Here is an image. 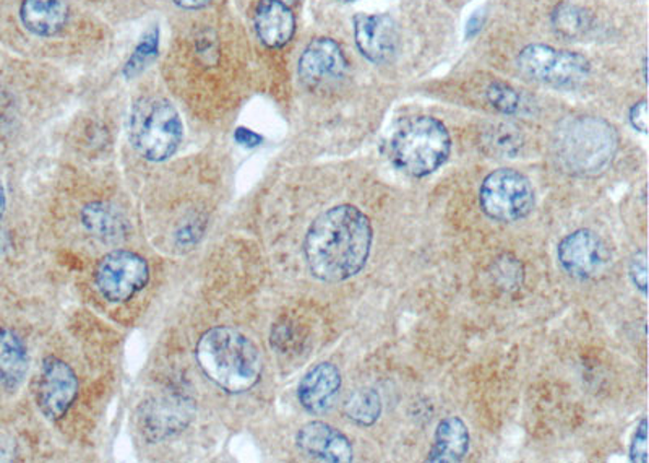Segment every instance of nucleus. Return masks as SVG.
<instances>
[{"mask_svg":"<svg viewBox=\"0 0 649 463\" xmlns=\"http://www.w3.org/2000/svg\"><path fill=\"white\" fill-rule=\"evenodd\" d=\"M147 261L130 251H113L101 258L94 274L97 290L111 303H126L147 287Z\"/></svg>","mask_w":649,"mask_h":463,"instance_id":"8","label":"nucleus"},{"mask_svg":"<svg viewBox=\"0 0 649 463\" xmlns=\"http://www.w3.org/2000/svg\"><path fill=\"white\" fill-rule=\"evenodd\" d=\"M83 224L101 240H116L124 234V220L104 204H92L83 210Z\"/></svg>","mask_w":649,"mask_h":463,"instance_id":"20","label":"nucleus"},{"mask_svg":"<svg viewBox=\"0 0 649 463\" xmlns=\"http://www.w3.org/2000/svg\"><path fill=\"white\" fill-rule=\"evenodd\" d=\"M558 157L573 173L596 174L609 166L617 136L612 126L596 117H578L558 134Z\"/></svg>","mask_w":649,"mask_h":463,"instance_id":"5","label":"nucleus"},{"mask_svg":"<svg viewBox=\"0 0 649 463\" xmlns=\"http://www.w3.org/2000/svg\"><path fill=\"white\" fill-rule=\"evenodd\" d=\"M630 123L635 129L640 132H647L648 130V104L647 100H641L640 103L634 104L630 109Z\"/></svg>","mask_w":649,"mask_h":463,"instance_id":"27","label":"nucleus"},{"mask_svg":"<svg viewBox=\"0 0 649 463\" xmlns=\"http://www.w3.org/2000/svg\"><path fill=\"white\" fill-rule=\"evenodd\" d=\"M174 2H176L177 5L183 7V9L197 10L208 5L210 0H174Z\"/></svg>","mask_w":649,"mask_h":463,"instance_id":"29","label":"nucleus"},{"mask_svg":"<svg viewBox=\"0 0 649 463\" xmlns=\"http://www.w3.org/2000/svg\"><path fill=\"white\" fill-rule=\"evenodd\" d=\"M348 72L345 53L329 38H317L302 53L299 77L309 86L338 82Z\"/></svg>","mask_w":649,"mask_h":463,"instance_id":"12","label":"nucleus"},{"mask_svg":"<svg viewBox=\"0 0 649 463\" xmlns=\"http://www.w3.org/2000/svg\"><path fill=\"white\" fill-rule=\"evenodd\" d=\"M278 2H281L282 5L289 7V9H291V7L295 5V3L299 2V0H278Z\"/></svg>","mask_w":649,"mask_h":463,"instance_id":"31","label":"nucleus"},{"mask_svg":"<svg viewBox=\"0 0 649 463\" xmlns=\"http://www.w3.org/2000/svg\"><path fill=\"white\" fill-rule=\"evenodd\" d=\"M479 204L492 220L511 223L523 220L534 207V189L530 180L510 167L490 173L480 184Z\"/></svg>","mask_w":649,"mask_h":463,"instance_id":"6","label":"nucleus"},{"mask_svg":"<svg viewBox=\"0 0 649 463\" xmlns=\"http://www.w3.org/2000/svg\"><path fill=\"white\" fill-rule=\"evenodd\" d=\"M486 95L489 103L492 104L497 111H500V113L514 114L520 109V95H518L517 90L511 89L507 83H490Z\"/></svg>","mask_w":649,"mask_h":463,"instance_id":"23","label":"nucleus"},{"mask_svg":"<svg viewBox=\"0 0 649 463\" xmlns=\"http://www.w3.org/2000/svg\"><path fill=\"white\" fill-rule=\"evenodd\" d=\"M628 274H630L631 281H634L635 287L644 293V297H647L648 293V262H647V253L645 251H640V253L635 254L630 261V267H628Z\"/></svg>","mask_w":649,"mask_h":463,"instance_id":"24","label":"nucleus"},{"mask_svg":"<svg viewBox=\"0 0 649 463\" xmlns=\"http://www.w3.org/2000/svg\"><path fill=\"white\" fill-rule=\"evenodd\" d=\"M79 394L76 372L67 362L49 357L43 362L36 382V404L49 419H60L72 407Z\"/></svg>","mask_w":649,"mask_h":463,"instance_id":"10","label":"nucleus"},{"mask_svg":"<svg viewBox=\"0 0 649 463\" xmlns=\"http://www.w3.org/2000/svg\"><path fill=\"white\" fill-rule=\"evenodd\" d=\"M450 152L449 130L436 117H408L390 137V160L408 176L424 177L436 173L449 160Z\"/></svg>","mask_w":649,"mask_h":463,"instance_id":"3","label":"nucleus"},{"mask_svg":"<svg viewBox=\"0 0 649 463\" xmlns=\"http://www.w3.org/2000/svg\"><path fill=\"white\" fill-rule=\"evenodd\" d=\"M235 140H237L241 146L245 147H257L258 143L262 142V137L257 136V134L252 132V130L245 129V127H241V129L235 130Z\"/></svg>","mask_w":649,"mask_h":463,"instance_id":"28","label":"nucleus"},{"mask_svg":"<svg viewBox=\"0 0 649 463\" xmlns=\"http://www.w3.org/2000/svg\"><path fill=\"white\" fill-rule=\"evenodd\" d=\"M129 134L130 142L140 157L160 163L179 149L183 120L167 100L148 96L134 104Z\"/></svg>","mask_w":649,"mask_h":463,"instance_id":"4","label":"nucleus"},{"mask_svg":"<svg viewBox=\"0 0 649 463\" xmlns=\"http://www.w3.org/2000/svg\"><path fill=\"white\" fill-rule=\"evenodd\" d=\"M339 389H341L339 369L332 362H321L302 378L298 387L299 402L309 413L322 415L332 408Z\"/></svg>","mask_w":649,"mask_h":463,"instance_id":"14","label":"nucleus"},{"mask_svg":"<svg viewBox=\"0 0 649 463\" xmlns=\"http://www.w3.org/2000/svg\"><path fill=\"white\" fill-rule=\"evenodd\" d=\"M28 364L22 338L9 328H0V384L7 391L19 389L25 381Z\"/></svg>","mask_w":649,"mask_h":463,"instance_id":"18","label":"nucleus"},{"mask_svg":"<svg viewBox=\"0 0 649 463\" xmlns=\"http://www.w3.org/2000/svg\"><path fill=\"white\" fill-rule=\"evenodd\" d=\"M551 23L560 38L580 39L593 28V16L577 3L561 2L554 9Z\"/></svg>","mask_w":649,"mask_h":463,"instance_id":"19","label":"nucleus"},{"mask_svg":"<svg viewBox=\"0 0 649 463\" xmlns=\"http://www.w3.org/2000/svg\"><path fill=\"white\" fill-rule=\"evenodd\" d=\"M197 360L201 371L230 394L251 391L264 368L257 345L230 327L211 328L201 335Z\"/></svg>","mask_w":649,"mask_h":463,"instance_id":"2","label":"nucleus"},{"mask_svg":"<svg viewBox=\"0 0 649 463\" xmlns=\"http://www.w3.org/2000/svg\"><path fill=\"white\" fill-rule=\"evenodd\" d=\"M470 451V431L459 416H449L437 426L432 448L427 454L430 463H459Z\"/></svg>","mask_w":649,"mask_h":463,"instance_id":"16","label":"nucleus"},{"mask_svg":"<svg viewBox=\"0 0 649 463\" xmlns=\"http://www.w3.org/2000/svg\"><path fill=\"white\" fill-rule=\"evenodd\" d=\"M298 448L315 461L348 463L352 461V445L349 439L324 421L308 423L298 432Z\"/></svg>","mask_w":649,"mask_h":463,"instance_id":"13","label":"nucleus"},{"mask_svg":"<svg viewBox=\"0 0 649 463\" xmlns=\"http://www.w3.org/2000/svg\"><path fill=\"white\" fill-rule=\"evenodd\" d=\"M295 20L289 7L278 0H264L255 12V32L268 48L288 45L294 35Z\"/></svg>","mask_w":649,"mask_h":463,"instance_id":"15","label":"nucleus"},{"mask_svg":"<svg viewBox=\"0 0 649 463\" xmlns=\"http://www.w3.org/2000/svg\"><path fill=\"white\" fill-rule=\"evenodd\" d=\"M7 199L5 189H3L2 183H0V221H2L3 213H5Z\"/></svg>","mask_w":649,"mask_h":463,"instance_id":"30","label":"nucleus"},{"mask_svg":"<svg viewBox=\"0 0 649 463\" xmlns=\"http://www.w3.org/2000/svg\"><path fill=\"white\" fill-rule=\"evenodd\" d=\"M158 46H160V33H158V28L150 30L143 36V39H141L140 45L137 46L129 62L126 63L124 76L127 79H134V77L140 76L157 59Z\"/></svg>","mask_w":649,"mask_h":463,"instance_id":"22","label":"nucleus"},{"mask_svg":"<svg viewBox=\"0 0 649 463\" xmlns=\"http://www.w3.org/2000/svg\"><path fill=\"white\" fill-rule=\"evenodd\" d=\"M630 461L635 463L648 462V421L641 419L640 426L635 431L634 441L630 445Z\"/></svg>","mask_w":649,"mask_h":463,"instance_id":"25","label":"nucleus"},{"mask_svg":"<svg viewBox=\"0 0 649 463\" xmlns=\"http://www.w3.org/2000/svg\"><path fill=\"white\" fill-rule=\"evenodd\" d=\"M557 257L558 264L570 277L590 280L604 271L611 253L594 231L577 230L560 241Z\"/></svg>","mask_w":649,"mask_h":463,"instance_id":"9","label":"nucleus"},{"mask_svg":"<svg viewBox=\"0 0 649 463\" xmlns=\"http://www.w3.org/2000/svg\"><path fill=\"white\" fill-rule=\"evenodd\" d=\"M499 132L492 139V147L496 150H500L503 153H513L514 150L518 149V143H520V139L514 136L513 132H510L509 127H500Z\"/></svg>","mask_w":649,"mask_h":463,"instance_id":"26","label":"nucleus"},{"mask_svg":"<svg viewBox=\"0 0 649 463\" xmlns=\"http://www.w3.org/2000/svg\"><path fill=\"white\" fill-rule=\"evenodd\" d=\"M356 45L373 63H389L399 51V30L392 16L368 15L359 13L355 16Z\"/></svg>","mask_w":649,"mask_h":463,"instance_id":"11","label":"nucleus"},{"mask_svg":"<svg viewBox=\"0 0 649 463\" xmlns=\"http://www.w3.org/2000/svg\"><path fill=\"white\" fill-rule=\"evenodd\" d=\"M345 415L359 426H372L382 415V398L373 389H359L346 401Z\"/></svg>","mask_w":649,"mask_h":463,"instance_id":"21","label":"nucleus"},{"mask_svg":"<svg viewBox=\"0 0 649 463\" xmlns=\"http://www.w3.org/2000/svg\"><path fill=\"white\" fill-rule=\"evenodd\" d=\"M520 72L528 79L556 86H573L590 76L587 57L546 45H530L517 57Z\"/></svg>","mask_w":649,"mask_h":463,"instance_id":"7","label":"nucleus"},{"mask_svg":"<svg viewBox=\"0 0 649 463\" xmlns=\"http://www.w3.org/2000/svg\"><path fill=\"white\" fill-rule=\"evenodd\" d=\"M20 16L35 35L53 36L66 26L69 9L63 0H23Z\"/></svg>","mask_w":649,"mask_h":463,"instance_id":"17","label":"nucleus"},{"mask_svg":"<svg viewBox=\"0 0 649 463\" xmlns=\"http://www.w3.org/2000/svg\"><path fill=\"white\" fill-rule=\"evenodd\" d=\"M373 230L364 211L336 206L315 218L304 241L309 270L326 283L356 277L371 256Z\"/></svg>","mask_w":649,"mask_h":463,"instance_id":"1","label":"nucleus"}]
</instances>
